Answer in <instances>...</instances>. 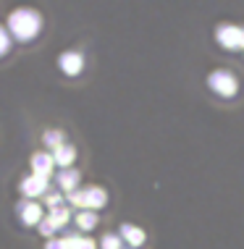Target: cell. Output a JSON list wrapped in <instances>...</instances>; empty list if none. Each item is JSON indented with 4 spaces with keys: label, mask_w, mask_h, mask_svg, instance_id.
<instances>
[{
    "label": "cell",
    "mask_w": 244,
    "mask_h": 249,
    "mask_svg": "<svg viewBox=\"0 0 244 249\" xmlns=\"http://www.w3.org/2000/svg\"><path fill=\"white\" fill-rule=\"evenodd\" d=\"M29 163H32V173H35V176H45V178H50L53 168H56L53 152H35Z\"/></svg>",
    "instance_id": "cell-9"
},
{
    "label": "cell",
    "mask_w": 244,
    "mask_h": 249,
    "mask_svg": "<svg viewBox=\"0 0 244 249\" xmlns=\"http://www.w3.org/2000/svg\"><path fill=\"white\" fill-rule=\"evenodd\" d=\"M45 249H71V244H69V239H47Z\"/></svg>",
    "instance_id": "cell-19"
},
{
    "label": "cell",
    "mask_w": 244,
    "mask_h": 249,
    "mask_svg": "<svg viewBox=\"0 0 244 249\" xmlns=\"http://www.w3.org/2000/svg\"><path fill=\"white\" fill-rule=\"evenodd\" d=\"M215 39L226 50H239V48H244V29L242 26H234V24H221L215 29Z\"/></svg>",
    "instance_id": "cell-4"
},
{
    "label": "cell",
    "mask_w": 244,
    "mask_h": 249,
    "mask_svg": "<svg viewBox=\"0 0 244 249\" xmlns=\"http://www.w3.org/2000/svg\"><path fill=\"white\" fill-rule=\"evenodd\" d=\"M45 144L50 147V150H58L60 144H66L63 142V131H58V129H50V131H45Z\"/></svg>",
    "instance_id": "cell-14"
},
{
    "label": "cell",
    "mask_w": 244,
    "mask_h": 249,
    "mask_svg": "<svg viewBox=\"0 0 244 249\" xmlns=\"http://www.w3.org/2000/svg\"><path fill=\"white\" fill-rule=\"evenodd\" d=\"M50 192V178H45V176H26L21 181V194L26 199H37V197H45V194Z\"/></svg>",
    "instance_id": "cell-6"
},
{
    "label": "cell",
    "mask_w": 244,
    "mask_h": 249,
    "mask_svg": "<svg viewBox=\"0 0 244 249\" xmlns=\"http://www.w3.org/2000/svg\"><path fill=\"white\" fill-rule=\"evenodd\" d=\"M69 202L74 207H79V210H103V207L108 205V192L103 189V186H87V189H76L69 194Z\"/></svg>",
    "instance_id": "cell-2"
},
{
    "label": "cell",
    "mask_w": 244,
    "mask_h": 249,
    "mask_svg": "<svg viewBox=\"0 0 244 249\" xmlns=\"http://www.w3.org/2000/svg\"><path fill=\"white\" fill-rule=\"evenodd\" d=\"M118 236L124 239V244H129V249H139L142 244H145L147 233L142 231L139 226H134V223H124L118 228Z\"/></svg>",
    "instance_id": "cell-8"
},
{
    "label": "cell",
    "mask_w": 244,
    "mask_h": 249,
    "mask_svg": "<svg viewBox=\"0 0 244 249\" xmlns=\"http://www.w3.org/2000/svg\"><path fill=\"white\" fill-rule=\"evenodd\" d=\"M69 244L71 249H97V241H92V239H87V236H69Z\"/></svg>",
    "instance_id": "cell-16"
},
{
    "label": "cell",
    "mask_w": 244,
    "mask_h": 249,
    "mask_svg": "<svg viewBox=\"0 0 244 249\" xmlns=\"http://www.w3.org/2000/svg\"><path fill=\"white\" fill-rule=\"evenodd\" d=\"M37 231H39V233H42V236H47V239H50V236H53V233H56V226H53V223H50V220H47V218H45V220H42V223H39V226H37Z\"/></svg>",
    "instance_id": "cell-20"
},
{
    "label": "cell",
    "mask_w": 244,
    "mask_h": 249,
    "mask_svg": "<svg viewBox=\"0 0 244 249\" xmlns=\"http://www.w3.org/2000/svg\"><path fill=\"white\" fill-rule=\"evenodd\" d=\"M47 220L56 226V231H58V228H66V226H69V220H71V210H69L66 205H63V207H56V210H50Z\"/></svg>",
    "instance_id": "cell-12"
},
{
    "label": "cell",
    "mask_w": 244,
    "mask_h": 249,
    "mask_svg": "<svg viewBox=\"0 0 244 249\" xmlns=\"http://www.w3.org/2000/svg\"><path fill=\"white\" fill-rule=\"evenodd\" d=\"M207 87L215 92V95H221V97H234L236 92H239V82H236V76L231 71H226V69H218V71H213L207 76Z\"/></svg>",
    "instance_id": "cell-3"
},
{
    "label": "cell",
    "mask_w": 244,
    "mask_h": 249,
    "mask_svg": "<svg viewBox=\"0 0 244 249\" xmlns=\"http://www.w3.org/2000/svg\"><path fill=\"white\" fill-rule=\"evenodd\" d=\"M16 215L21 218V223L24 226H39L45 220V210H42V205L35 199H21L16 205Z\"/></svg>",
    "instance_id": "cell-5"
},
{
    "label": "cell",
    "mask_w": 244,
    "mask_h": 249,
    "mask_svg": "<svg viewBox=\"0 0 244 249\" xmlns=\"http://www.w3.org/2000/svg\"><path fill=\"white\" fill-rule=\"evenodd\" d=\"M45 205L50 207V210L63 207V194H60V192H47V194H45Z\"/></svg>",
    "instance_id": "cell-17"
},
{
    "label": "cell",
    "mask_w": 244,
    "mask_h": 249,
    "mask_svg": "<svg viewBox=\"0 0 244 249\" xmlns=\"http://www.w3.org/2000/svg\"><path fill=\"white\" fill-rule=\"evenodd\" d=\"M58 66H60V71L69 73V76H79L81 69H84V55L76 50H66V53H60Z\"/></svg>",
    "instance_id": "cell-7"
},
{
    "label": "cell",
    "mask_w": 244,
    "mask_h": 249,
    "mask_svg": "<svg viewBox=\"0 0 244 249\" xmlns=\"http://www.w3.org/2000/svg\"><path fill=\"white\" fill-rule=\"evenodd\" d=\"M8 48H11V35H8V29H5V26H0V58L8 53Z\"/></svg>",
    "instance_id": "cell-18"
},
{
    "label": "cell",
    "mask_w": 244,
    "mask_h": 249,
    "mask_svg": "<svg viewBox=\"0 0 244 249\" xmlns=\"http://www.w3.org/2000/svg\"><path fill=\"white\" fill-rule=\"evenodd\" d=\"M94 226H97V213H92V210H79L76 213V228L79 231H92Z\"/></svg>",
    "instance_id": "cell-13"
},
{
    "label": "cell",
    "mask_w": 244,
    "mask_h": 249,
    "mask_svg": "<svg viewBox=\"0 0 244 249\" xmlns=\"http://www.w3.org/2000/svg\"><path fill=\"white\" fill-rule=\"evenodd\" d=\"M42 29V16L35 8H16L8 13V35L16 42H32Z\"/></svg>",
    "instance_id": "cell-1"
},
{
    "label": "cell",
    "mask_w": 244,
    "mask_h": 249,
    "mask_svg": "<svg viewBox=\"0 0 244 249\" xmlns=\"http://www.w3.org/2000/svg\"><path fill=\"white\" fill-rule=\"evenodd\" d=\"M100 249H124V239L118 233H105L100 239Z\"/></svg>",
    "instance_id": "cell-15"
},
{
    "label": "cell",
    "mask_w": 244,
    "mask_h": 249,
    "mask_svg": "<svg viewBox=\"0 0 244 249\" xmlns=\"http://www.w3.org/2000/svg\"><path fill=\"white\" fill-rule=\"evenodd\" d=\"M79 181H81V176H79L76 168H63V171L56 173V186H58L60 192H66V194L76 192Z\"/></svg>",
    "instance_id": "cell-10"
},
{
    "label": "cell",
    "mask_w": 244,
    "mask_h": 249,
    "mask_svg": "<svg viewBox=\"0 0 244 249\" xmlns=\"http://www.w3.org/2000/svg\"><path fill=\"white\" fill-rule=\"evenodd\" d=\"M53 160H56V165L63 171V168H71V163L76 160V147L71 144H60L58 150H53Z\"/></svg>",
    "instance_id": "cell-11"
}]
</instances>
